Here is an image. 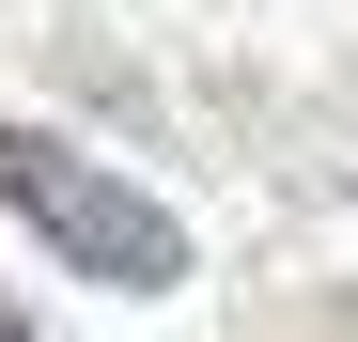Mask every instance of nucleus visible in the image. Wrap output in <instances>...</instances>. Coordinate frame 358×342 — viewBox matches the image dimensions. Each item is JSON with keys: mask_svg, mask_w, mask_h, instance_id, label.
I'll use <instances>...</instances> for the list:
<instances>
[{"mask_svg": "<svg viewBox=\"0 0 358 342\" xmlns=\"http://www.w3.org/2000/svg\"><path fill=\"white\" fill-rule=\"evenodd\" d=\"M0 202H16L78 280H109V296H171V280H187V218L156 187H125L109 156L47 140V125H0Z\"/></svg>", "mask_w": 358, "mask_h": 342, "instance_id": "nucleus-1", "label": "nucleus"}, {"mask_svg": "<svg viewBox=\"0 0 358 342\" xmlns=\"http://www.w3.org/2000/svg\"><path fill=\"white\" fill-rule=\"evenodd\" d=\"M0 342H31V311H16V296H0Z\"/></svg>", "mask_w": 358, "mask_h": 342, "instance_id": "nucleus-2", "label": "nucleus"}]
</instances>
